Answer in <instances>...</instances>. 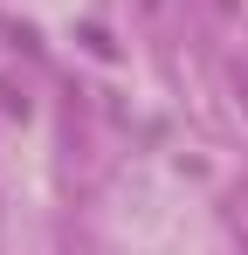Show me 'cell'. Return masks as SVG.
<instances>
[{"mask_svg":"<svg viewBox=\"0 0 248 255\" xmlns=\"http://www.w3.org/2000/svg\"><path fill=\"white\" fill-rule=\"evenodd\" d=\"M145 7H165V0H145Z\"/></svg>","mask_w":248,"mask_h":255,"instance_id":"obj_3","label":"cell"},{"mask_svg":"<svg viewBox=\"0 0 248 255\" xmlns=\"http://www.w3.org/2000/svg\"><path fill=\"white\" fill-rule=\"evenodd\" d=\"M214 7H221V14H235V7H242V0H214Z\"/></svg>","mask_w":248,"mask_h":255,"instance_id":"obj_2","label":"cell"},{"mask_svg":"<svg viewBox=\"0 0 248 255\" xmlns=\"http://www.w3.org/2000/svg\"><path fill=\"white\" fill-rule=\"evenodd\" d=\"M235 90H242V104H248V62H235Z\"/></svg>","mask_w":248,"mask_h":255,"instance_id":"obj_1","label":"cell"}]
</instances>
